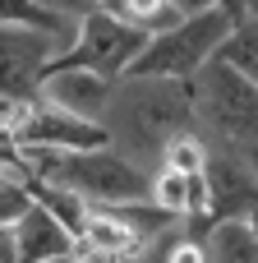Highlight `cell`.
I'll use <instances>...</instances> for the list:
<instances>
[{
  "label": "cell",
  "instance_id": "cell-4",
  "mask_svg": "<svg viewBox=\"0 0 258 263\" xmlns=\"http://www.w3.org/2000/svg\"><path fill=\"white\" fill-rule=\"evenodd\" d=\"M235 28V14L226 5H208V9H194L185 14L180 23L152 32L143 42V51L129 60L125 74L134 79H189L208 55H217V46L226 42V32ZM120 74V79H125Z\"/></svg>",
  "mask_w": 258,
  "mask_h": 263
},
{
  "label": "cell",
  "instance_id": "cell-16",
  "mask_svg": "<svg viewBox=\"0 0 258 263\" xmlns=\"http://www.w3.org/2000/svg\"><path fill=\"white\" fill-rule=\"evenodd\" d=\"M28 203H32L28 185H23L18 176L0 171V227H14V222L23 217V208H28Z\"/></svg>",
  "mask_w": 258,
  "mask_h": 263
},
{
  "label": "cell",
  "instance_id": "cell-8",
  "mask_svg": "<svg viewBox=\"0 0 258 263\" xmlns=\"http://www.w3.org/2000/svg\"><path fill=\"white\" fill-rule=\"evenodd\" d=\"M60 51L55 37L37 28H14L0 23V102H28L42 88L46 60Z\"/></svg>",
  "mask_w": 258,
  "mask_h": 263
},
{
  "label": "cell",
  "instance_id": "cell-1",
  "mask_svg": "<svg viewBox=\"0 0 258 263\" xmlns=\"http://www.w3.org/2000/svg\"><path fill=\"white\" fill-rule=\"evenodd\" d=\"M102 125L111 134L115 153H125L129 162H138L148 171L162 166L166 143L185 129H199L189 79H134V74L115 79Z\"/></svg>",
  "mask_w": 258,
  "mask_h": 263
},
{
  "label": "cell",
  "instance_id": "cell-14",
  "mask_svg": "<svg viewBox=\"0 0 258 263\" xmlns=\"http://www.w3.org/2000/svg\"><path fill=\"white\" fill-rule=\"evenodd\" d=\"M212 245H208V259L212 263H258V231L245 222H222L208 231Z\"/></svg>",
  "mask_w": 258,
  "mask_h": 263
},
{
  "label": "cell",
  "instance_id": "cell-11",
  "mask_svg": "<svg viewBox=\"0 0 258 263\" xmlns=\"http://www.w3.org/2000/svg\"><path fill=\"white\" fill-rule=\"evenodd\" d=\"M0 23H14V28H37V32L55 37V42L74 37V18H65V14L46 9L42 0H0Z\"/></svg>",
  "mask_w": 258,
  "mask_h": 263
},
{
  "label": "cell",
  "instance_id": "cell-3",
  "mask_svg": "<svg viewBox=\"0 0 258 263\" xmlns=\"http://www.w3.org/2000/svg\"><path fill=\"white\" fill-rule=\"evenodd\" d=\"M194 116L199 129H212V143L226 148H254L258 143V83L245 79L222 55H208L189 74Z\"/></svg>",
  "mask_w": 258,
  "mask_h": 263
},
{
  "label": "cell",
  "instance_id": "cell-21",
  "mask_svg": "<svg viewBox=\"0 0 258 263\" xmlns=\"http://www.w3.org/2000/svg\"><path fill=\"white\" fill-rule=\"evenodd\" d=\"M240 153H245V162L254 166V176H258V143H254V148H240Z\"/></svg>",
  "mask_w": 258,
  "mask_h": 263
},
{
  "label": "cell",
  "instance_id": "cell-15",
  "mask_svg": "<svg viewBox=\"0 0 258 263\" xmlns=\"http://www.w3.org/2000/svg\"><path fill=\"white\" fill-rule=\"evenodd\" d=\"M203 162H208V139H203L199 129H185V134H175V139L166 143V153H162V166H171V171H185V176L203 171Z\"/></svg>",
  "mask_w": 258,
  "mask_h": 263
},
{
  "label": "cell",
  "instance_id": "cell-5",
  "mask_svg": "<svg viewBox=\"0 0 258 263\" xmlns=\"http://www.w3.org/2000/svg\"><path fill=\"white\" fill-rule=\"evenodd\" d=\"M143 42H148V32L129 28L111 9H92L83 18H74V37H69V46H60L46 60V74H55V69H92L102 79H120L129 69V60L143 51Z\"/></svg>",
  "mask_w": 258,
  "mask_h": 263
},
{
  "label": "cell",
  "instance_id": "cell-17",
  "mask_svg": "<svg viewBox=\"0 0 258 263\" xmlns=\"http://www.w3.org/2000/svg\"><path fill=\"white\" fill-rule=\"evenodd\" d=\"M152 263H212L208 259V245L203 240H194V236H171V240H162V250H157V259Z\"/></svg>",
  "mask_w": 258,
  "mask_h": 263
},
{
  "label": "cell",
  "instance_id": "cell-7",
  "mask_svg": "<svg viewBox=\"0 0 258 263\" xmlns=\"http://www.w3.org/2000/svg\"><path fill=\"white\" fill-rule=\"evenodd\" d=\"M203 180H208V208H203V222H199V240H208V231L222 227V222H245V227L258 231V176L240 148L208 143Z\"/></svg>",
  "mask_w": 258,
  "mask_h": 263
},
{
  "label": "cell",
  "instance_id": "cell-10",
  "mask_svg": "<svg viewBox=\"0 0 258 263\" xmlns=\"http://www.w3.org/2000/svg\"><path fill=\"white\" fill-rule=\"evenodd\" d=\"M111 88H115V79H102V74H92V69H55V74H46V79H42L37 97L55 102L60 111H74V116L102 120Z\"/></svg>",
  "mask_w": 258,
  "mask_h": 263
},
{
  "label": "cell",
  "instance_id": "cell-9",
  "mask_svg": "<svg viewBox=\"0 0 258 263\" xmlns=\"http://www.w3.org/2000/svg\"><path fill=\"white\" fill-rule=\"evenodd\" d=\"M9 236H14V259L18 263H60L78 250V240L69 236V227L60 217H51L37 199L23 208V217L9 227Z\"/></svg>",
  "mask_w": 258,
  "mask_h": 263
},
{
  "label": "cell",
  "instance_id": "cell-6",
  "mask_svg": "<svg viewBox=\"0 0 258 263\" xmlns=\"http://www.w3.org/2000/svg\"><path fill=\"white\" fill-rule=\"evenodd\" d=\"M0 129H9V139L23 153H83V148H106L111 143V134H106L102 120L60 111L46 97L14 102L9 116L0 120Z\"/></svg>",
  "mask_w": 258,
  "mask_h": 263
},
{
  "label": "cell",
  "instance_id": "cell-19",
  "mask_svg": "<svg viewBox=\"0 0 258 263\" xmlns=\"http://www.w3.org/2000/svg\"><path fill=\"white\" fill-rule=\"evenodd\" d=\"M0 263H18L14 259V236H9V227H0Z\"/></svg>",
  "mask_w": 258,
  "mask_h": 263
},
{
  "label": "cell",
  "instance_id": "cell-13",
  "mask_svg": "<svg viewBox=\"0 0 258 263\" xmlns=\"http://www.w3.org/2000/svg\"><path fill=\"white\" fill-rule=\"evenodd\" d=\"M102 9H111L115 18H125L129 28H138V32H148V37L185 18V14H180L171 0H106Z\"/></svg>",
  "mask_w": 258,
  "mask_h": 263
},
{
  "label": "cell",
  "instance_id": "cell-18",
  "mask_svg": "<svg viewBox=\"0 0 258 263\" xmlns=\"http://www.w3.org/2000/svg\"><path fill=\"white\" fill-rule=\"evenodd\" d=\"M46 9H55V14H65V18H83V14H92V9H102L106 0H42Z\"/></svg>",
  "mask_w": 258,
  "mask_h": 263
},
{
  "label": "cell",
  "instance_id": "cell-2",
  "mask_svg": "<svg viewBox=\"0 0 258 263\" xmlns=\"http://www.w3.org/2000/svg\"><path fill=\"white\" fill-rule=\"evenodd\" d=\"M23 162H28L23 176L65 185L97 208L138 203V199H148V185H152V171L129 162L111 143L106 148H83V153H23Z\"/></svg>",
  "mask_w": 258,
  "mask_h": 263
},
{
  "label": "cell",
  "instance_id": "cell-12",
  "mask_svg": "<svg viewBox=\"0 0 258 263\" xmlns=\"http://www.w3.org/2000/svg\"><path fill=\"white\" fill-rule=\"evenodd\" d=\"M217 55L226 65H235L245 79L258 83V9H245V18H235V28L226 32V42L217 46Z\"/></svg>",
  "mask_w": 258,
  "mask_h": 263
},
{
  "label": "cell",
  "instance_id": "cell-22",
  "mask_svg": "<svg viewBox=\"0 0 258 263\" xmlns=\"http://www.w3.org/2000/svg\"><path fill=\"white\" fill-rule=\"evenodd\" d=\"M60 263H102V259H88V254H69V259H60Z\"/></svg>",
  "mask_w": 258,
  "mask_h": 263
},
{
  "label": "cell",
  "instance_id": "cell-20",
  "mask_svg": "<svg viewBox=\"0 0 258 263\" xmlns=\"http://www.w3.org/2000/svg\"><path fill=\"white\" fill-rule=\"evenodd\" d=\"M180 14H194V9H208V5H222V0H171Z\"/></svg>",
  "mask_w": 258,
  "mask_h": 263
}]
</instances>
